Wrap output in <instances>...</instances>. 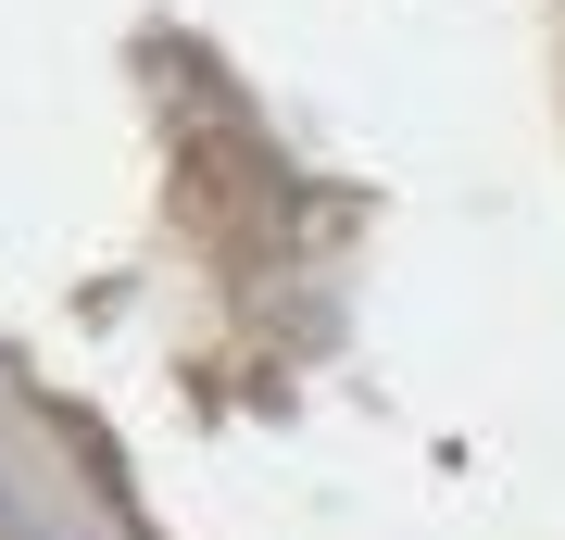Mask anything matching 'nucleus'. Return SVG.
Instances as JSON below:
<instances>
[]
</instances>
